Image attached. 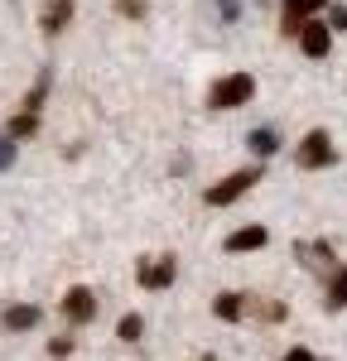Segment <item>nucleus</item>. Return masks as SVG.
I'll return each instance as SVG.
<instances>
[{
    "mask_svg": "<svg viewBox=\"0 0 347 361\" xmlns=\"http://www.w3.org/2000/svg\"><path fill=\"white\" fill-rule=\"evenodd\" d=\"M251 97H256V78H251V73H227V78H217V82L207 87V106H212V111L251 106Z\"/></svg>",
    "mask_w": 347,
    "mask_h": 361,
    "instance_id": "f257e3e1",
    "label": "nucleus"
},
{
    "mask_svg": "<svg viewBox=\"0 0 347 361\" xmlns=\"http://www.w3.org/2000/svg\"><path fill=\"white\" fill-rule=\"evenodd\" d=\"M260 178H265V164H246V169H236V173H227L222 183H212V188L202 193V202H207V207H231L236 197L251 193Z\"/></svg>",
    "mask_w": 347,
    "mask_h": 361,
    "instance_id": "f03ea898",
    "label": "nucleus"
},
{
    "mask_svg": "<svg viewBox=\"0 0 347 361\" xmlns=\"http://www.w3.org/2000/svg\"><path fill=\"white\" fill-rule=\"evenodd\" d=\"M294 164H299V169H328V164H338L333 135H328V130H309V135L294 145Z\"/></svg>",
    "mask_w": 347,
    "mask_h": 361,
    "instance_id": "7ed1b4c3",
    "label": "nucleus"
},
{
    "mask_svg": "<svg viewBox=\"0 0 347 361\" xmlns=\"http://www.w3.org/2000/svg\"><path fill=\"white\" fill-rule=\"evenodd\" d=\"M318 10H328V0H285L280 5V34L285 39H299V29L318 20Z\"/></svg>",
    "mask_w": 347,
    "mask_h": 361,
    "instance_id": "20e7f679",
    "label": "nucleus"
},
{
    "mask_svg": "<svg viewBox=\"0 0 347 361\" xmlns=\"http://www.w3.org/2000/svg\"><path fill=\"white\" fill-rule=\"evenodd\" d=\"M174 275H178L174 255H159V260H140V270H135V279H140V289H150V294L169 289V284H174Z\"/></svg>",
    "mask_w": 347,
    "mask_h": 361,
    "instance_id": "39448f33",
    "label": "nucleus"
},
{
    "mask_svg": "<svg viewBox=\"0 0 347 361\" xmlns=\"http://www.w3.org/2000/svg\"><path fill=\"white\" fill-rule=\"evenodd\" d=\"M299 49H304V58L333 54V29H328V20H309V25L299 29Z\"/></svg>",
    "mask_w": 347,
    "mask_h": 361,
    "instance_id": "423d86ee",
    "label": "nucleus"
},
{
    "mask_svg": "<svg viewBox=\"0 0 347 361\" xmlns=\"http://www.w3.org/2000/svg\"><path fill=\"white\" fill-rule=\"evenodd\" d=\"M63 313H68V323H78V328L92 323V318H97V294H92L87 284H73L68 299H63Z\"/></svg>",
    "mask_w": 347,
    "mask_h": 361,
    "instance_id": "0eeeda50",
    "label": "nucleus"
},
{
    "mask_svg": "<svg viewBox=\"0 0 347 361\" xmlns=\"http://www.w3.org/2000/svg\"><path fill=\"white\" fill-rule=\"evenodd\" d=\"M323 308H347V265H333L323 275Z\"/></svg>",
    "mask_w": 347,
    "mask_h": 361,
    "instance_id": "6e6552de",
    "label": "nucleus"
},
{
    "mask_svg": "<svg viewBox=\"0 0 347 361\" xmlns=\"http://www.w3.org/2000/svg\"><path fill=\"white\" fill-rule=\"evenodd\" d=\"M212 313H217L222 323H241V318L251 313V294H217V299H212Z\"/></svg>",
    "mask_w": 347,
    "mask_h": 361,
    "instance_id": "1a4fd4ad",
    "label": "nucleus"
},
{
    "mask_svg": "<svg viewBox=\"0 0 347 361\" xmlns=\"http://www.w3.org/2000/svg\"><path fill=\"white\" fill-rule=\"evenodd\" d=\"M39 318H44V313H39L34 304H10L5 313H0V323H5L10 333H29V328H39Z\"/></svg>",
    "mask_w": 347,
    "mask_h": 361,
    "instance_id": "9d476101",
    "label": "nucleus"
},
{
    "mask_svg": "<svg viewBox=\"0 0 347 361\" xmlns=\"http://www.w3.org/2000/svg\"><path fill=\"white\" fill-rule=\"evenodd\" d=\"M68 20H73V0H49V5L39 10V29H44V34L68 29Z\"/></svg>",
    "mask_w": 347,
    "mask_h": 361,
    "instance_id": "9b49d317",
    "label": "nucleus"
},
{
    "mask_svg": "<svg viewBox=\"0 0 347 361\" xmlns=\"http://www.w3.org/2000/svg\"><path fill=\"white\" fill-rule=\"evenodd\" d=\"M265 241H270L265 226H236V231L227 236V250H231V255H241V250H260Z\"/></svg>",
    "mask_w": 347,
    "mask_h": 361,
    "instance_id": "f8f14e48",
    "label": "nucleus"
},
{
    "mask_svg": "<svg viewBox=\"0 0 347 361\" xmlns=\"http://www.w3.org/2000/svg\"><path fill=\"white\" fill-rule=\"evenodd\" d=\"M246 145H251V149H256V159H270V154H275V149H280V135H275V130H270V126H256V130H251V135H246Z\"/></svg>",
    "mask_w": 347,
    "mask_h": 361,
    "instance_id": "ddd939ff",
    "label": "nucleus"
},
{
    "mask_svg": "<svg viewBox=\"0 0 347 361\" xmlns=\"http://www.w3.org/2000/svg\"><path fill=\"white\" fill-rule=\"evenodd\" d=\"M49 82H54V73L44 68V73L34 78V87H29V97H25V111H34V116H39V106H44V97H49Z\"/></svg>",
    "mask_w": 347,
    "mask_h": 361,
    "instance_id": "4468645a",
    "label": "nucleus"
},
{
    "mask_svg": "<svg viewBox=\"0 0 347 361\" xmlns=\"http://www.w3.org/2000/svg\"><path fill=\"white\" fill-rule=\"evenodd\" d=\"M140 333H145V318H140V313H126V318L116 323V337H121V342H140Z\"/></svg>",
    "mask_w": 347,
    "mask_h": 361,
    "instance_id": "2eb2a0df",
    "label": "nucleus"
},
{
    "mask_svg": "<svg viewBox=\"0 0 347 361\" xmlns=\"http://www.w3.org/2000/svg\"><path fill=\"white\" fill-rule=\"evenodd\" d=\"M34 130H39V116H34V111H25V116H15V121H10V135H15V140L34 135Z\"/></svg>",
    "mask_w": 347,
    "mask_h": 361,
    "instance_id": "dca6fc26",
    "label": "nucleus"
},
{
    "mask_svg": "<svg viewBox=\"0 0 347 361\" xmlns=\"http://www.w3.org/2000/svg\"><path fill=\"white\" fill-rule=\"evenodd\" d=\"M116 15H126V20H145V0H116Z\"/></svg>",
    "mask_w": 347,
    "mask_h": 361,
    "instance_id": "f3484780",
    "label": "nucleus"
},
{
    "mask_svg": "<svg viewBox=\"0 0 347 361\" xmlns=\"http://www.w3.org/2000/svg\"><path fill=\"white\" fill-rule=\"evenodd\" d=\"M15 145H20L15 135H0V173H5V169L15 164Z\"/></svg>",
    "mask_w": 347,
    "mask_h": 361,
    "instance_id": "a211bd4d",
    "label": "nucleus"
},
{
    "mask_svg": "<svg viewBox=\"0 0 347 361\" xmlns=\"http://www.w3.org/2000/svg\"><path fill=\"white\" fill-rule=\"evenodd\" d=\"M328 29H333V34L347 29V5H328Z\"/></svg>",
    "mask_w": 347,
    "mask_h": 361,
    "instance_id": "6ab92c4d",
    "label": "nucleus"
},
{
    "mask_svg": "<svg viewBox=\"0 0 347 361\" xmlns=\"http://www.w3.org/2000/svg\"><path fill=\"white\" fill-rule=\"evenodd\" d=\"M217 15H222L227 25H236V15H241V0H217Z\"/></svg>",
    "mask_w": 347,
    "mask_h": 361,
    "instance_id": "aec40b11",
    "label": "nucleus"
},
{
    "mask_svg": "<svg viewBox=\"0 0 347 361\" xmlns=\"http://www.w3.org/2000/svg\"><path fill=\"white\" fill-rule=\"evenodd\" d=\"M68 352H73V337H54L49 342V357H68Z\"/></svg>",
    "mask_w": 347,
    "mask_h": 361,
    "instance_id": "412c9836",
    "label": "nucleus"
},
{
    "mask_svg": "<svg viewBox=\"0 0 347 361\" xmlns=\"http://www.w3.org/2000/svg\"><path fill=\"white\" fill-rule=\"evenodd\" d=\"M280 361H318V357H314V352H309V347H289V352H285V357H280Z\"/></svg>",
    "mask_w": 347,
    "mask_h": 361,
    "instance_id": "4be33fe9",
    "label": "nucleus"
},
{
    "mask_svg": "<svg viewBox=\"0 0 347 361\" xmlns=\"http://www.w3.org/2000/svg\"><path fill=\"white\" fill-rule=\"evenodd\" d=\"M198 361H212V357H198Z\"/></svg>",
    "mask_w": 347,
    "mask_h": 361,
    "instance_id": "5701e85b",
    "label": "nucleus"
}]
</instances>
